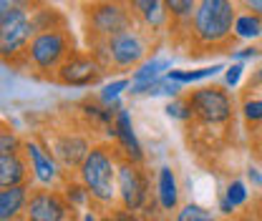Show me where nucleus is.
I'll return each mask as SVG.
<instances>
[{
  "label": "nucleus",
  "instance_id": "obj_8",
  "mask_svg": "<svg viewBox=\"0 0 262 221\" xmlns=\"http://www.w3.org/2000/svg\"><path fill=\"white\" fill-rule=\"evenodd\" d=\"M38 33L31 8H18L8 15H0V56L8 63H20L33 35Z\"/></svg>",
  "mask_w": 262,
  "mask_h": 221
},
{
  "label": "nucleus",
  "instance_id": "obj_1",
  "mask_svg": "<svg viewBox=\"0 0 262 221\" xmlns=\"http://www.w3.org/2000/svg\"><path fill=\"white\" fill-rule=\"evenodd\" d=\"M237 15H239L237 0H199L192 23L187 26V33L182 38L189 56L232 51Z\"/></svg>",
  "mask_w": 262,
  "mask_h": 221
},
{
  "label": "nucleus",
  "instance_id": "obj_19",
  "mask_svg": "<svg viewBox=\"0 0 262 221\" xmlns=\"http://www.w3.org/2000/svg\"><path fill=\"white\" fill-rule=\"evenodd\" d=\"M169 70H171V61H169V58H162V56H149V58L139 65L136 70H131V88L149 86V83H154V81L164 78Z\"/></svg>",
  "mask_w": 262,
  "mask_h": 221
},
{
  "label": "nucleus",
  "instance_id": "obj_20",
  "mask_svg": "<svg viewBox=\"0 0 262 221\" xmlns=\"http://www.w3.org/2000/svg\"><path fill=\"white\" fill-rule=\"evenodd\" d=\"M262 40V15L239 10L234 23V43H260Z\"/></svg>",
  "mask_w": 262,
  "mask_h": 221
},
{
  "label": "nucleus",
  "instance_id": "obj_17",
  "mask_svg": "<svg viewBox=\"0 0 262 221\" xmlns=\"http://www.w3.org/2000/svg\"><path fill=\"white\" fill-rule=\"evenodd\" d=\"M33 184L31 181V166L23 154H10V156H0V189L8 186H23Z\"/></svg>",
  "mask_w": 262,
  "mask_h": 221
},
{
  "label": "nucleus",
  "instance_id": "obj_37",
  "mask_svg": "<svg viewBox=\"0 0 262 221\" xmlns=\"http://www.w3.org/2000/svg\"><path fill=\"white\" fill-rule=\"evenodd\" d=\"M220 211H222V216H232V214H234L237 209H234V206L229 204L225 196H220Z\"/></svg>",
  "mask_w": 262,
  "mask_h": 221
},
{
  "label": "nucleus",
  "instance_id": "obj_22",
  "mask_svg": "<svg viewBox=\"0 0 262 221\" xmlns=\"http://www.w3.org/2000/svg\"><path fill=\"white\" fill-rule=\"evenodd\" d=\"M227 65L222 63H212L204 65V68H194V70H169L166 78L179 83V86H189V83H199V81H207V78H214L220 70H225Z\"/></svg>",
  "mask_w": 262,
  "mask_h": 221
},
{
  "label": "nucleus",
  "instance_id": "obj_29",
  "mask_svg": "<svg viewBox=\"0 0 262 221\" xmlns=\"http://www.w3.org/2000/svg\"><path fill=\"white\" fill-rule=\"evenodd\" d=\"M101 214V221H139V214L136 211H129V209H124V206H111V209H103V211H98Z\"/></svg>",
  "mask_w": 262,
  "mask_h": 221
},
{
  "label": "nucleus",
  "instance_id": "obj_32",
  "mask_svg": "<svg viewBox=\"0 0 262 221\" xmlns=\"http://www.w3.org/2000/svg\"><path fill=\"white\" fill-rule=\"evenodd\" d=\"M247 93H252V95L262 93V65H257L250 73V78H247Z\"/></svg>",
  "mask_w": 262,
  "mask_h": 221
},
{
  "label": "nucleus",
  "instance_id": "obj_11",
  "mask_svg": "<svg viewBox=\"0 0 262 221\" xmlns=\"http://www.w3.org/2000/svg\"><path fill=\"white\" fill-rule=\"evenodd\" d=\"M106 73L108 70L103 68V63L98 61L91 51L89 53L86 51H76L56 70V76L51 81L58 83V86H66V88H94V86H98L103 81Z\"/></svg>",
  "mask_w": 262,
  "mask_h": 221
},
{
  "label": "nucleus",
  "instance_id": "obj_12",
  "mask_svg": "<svg viewBox=\"0 0 262 221\" xmlns=\"http://www.w3.org/2000/svg\"><path fill=\"white\" fill-rule=\"evenodd\" d=\"M73 216H76V211L66 201L61 189L33 186L31 201H28L26 219L23 221H68V219H73Z\"/></svg>",
  "mask_w": 262,
  "mask_h": 221
},
{
  "label": "nucleus",
  "instance_id": "obj_3",
  "mask_svg": "<svg viewBox=\"0 0 262 221\" xmlns=\"http://www.w3.org/2000/svg\"><path fill=\"white\" fill-rule=\"evenodd\" d=\"M154 43H157V38L149 35L141 26H131L101 43H94L89 51L103 63L106 70L131 73L149 58V51L154 48Z\"/></svg>",
  "mask_w": 262,
  "mask_h": 221
},
{
  "label": "nucleus",
  "instance_id": "obj_26",
  "mask_svg": "<svg viewBox=\"0 0 262 221\" xmlns=\"http://www.w3.org/2000/svg\"><path fill=\"white\" fill-rule=\"evenodd\" d=\"M222 196L227 199L234 209H239V206H245V204L250 201L247 184H245V181H239V179H232V181H227V186H225V193H222Z\"/></svg>",
  "mask_w": 262,
  "mask_h": 221
},
{
  "label": "nucleus",
  "instance_id": "obj_30",
  "mask_svg": "<svg viewBox=\"0 0 262 221\" xmlns=\"http://www.w3.org/2000/svg\"><path fill=\"white\" fill-rule=\"evenodd\" d=\"M229 53H232V61H237V63H247V61H257V58H260L262 48L260 45H255V43H247V45H242V48H232Z\"/></svg>",
  "mask_w": 262,
  "mask_h": 221
},
{
  "label": "nucleus",
  "instance_id": "obj_39",
  "mask_svg": "<svg viewBox=\"0 0 262 221\" xmlns=\"http://www.w3.org/2000/svg\"><path fill=\"white\" fill-rule=\"evenodd\" d=\"M114 3H126V5H129L131 0H114Z\"/></svg>",
  "mask_w": 262,
  "mask_h": 221
},
{
  "label": "nucleus",
  "instance_id": "obj_2",
  "mask_svg": "<svg viewBox=\"0 0 262 221\" xmlns=\"http://www.w3.org/2000/svg\"><path fill=\"white\" fill-rule=\"evenodd\" d=\"M116 174H119V151L111 141H96L89 151L81 168L73 174L78 176L91 193L94 209L103 211L119 204V189H116Z\"/></svg>",
  "mask_w": 262,
  "mask_h": 221
},
{
  "label": "nucleus",
  "instance_id": "obj_16",
  "mask_svg": "<svg viewBox=\"0 0 262 221\" xmlns=\"http://www.w3.org/2000/svg\"><path fill=\"white\" fill-rule=\"evenodd\" d=\"M33 184L0 189V221H23L31 201Z\"/></svg>",
  "mask_w": 262,
  "mask_h": 221
},
{
  "label": "nucleus",
  "instance_id": "obj_7",
  "mask_svg": "<svg viewBox=\"0 0 262 221\" xmlns=\"http://www.w3.org/2000/svg\"><path fill=\"white\" fill-rule=\"evenodd\" d=\"M40 138L48 143L51 154L58 158V163L63 166V171L68 176H73V174L81 168V163L86 161L89 151H91L94 143H96V141L91 138V131L83 126V124H78L76 128L56 126V128H51L48 133H43Z\"/></svg>",
  "mask_w": 262,
  "mask_h": 221
},
{
  "label": "nucleus",
  "instance_id": "obj_15",
  "mask_svg": "<svg viewBox=\"0 0 262 221\" xmlns=\"http://www.w3.org/2000/svg\"><path fill=\"white\" fill-rule=\"evenodd\" d=\"M154 199L164 216H171L179 211V179L171 166H162L157 171V184H154Z\"/></svg>",
  "mask_w": 262,
  "mask_h": 221
},
{
  "label": "nucleus",
  "instance_id": "obj_10",
  "mask_svg": "<svg viewBox=\"0 0 262 221\" xmlns=\"http://www.w3.org/2000/svg\"><path fill=\"white\" fill-rule=\"evenodd\" d=\"M116 189H119V206L129 211H146L151 204V181L144 168V163H134L129 158L119 156V174H116Z\"/></svg>",
  "mask_w": 262,
  "mask_h": 221
},
{
  "label": "nucleus",
  "instance_id": "obj_9",
  "mask_svg": "<svg viewBox=\"0 0 262 221\" xmlns=\"http://www.w3.org/2000/svg\"><path fill=\"white\" fill-rule=\"evenodd\" d=\"M23 156L31 166L33 186H43V189H61L63 186L68 174L58 163V158L51 154L48 143L40 136H35V133L23 136Z\"/></svg>",
  "mask_w": 262,
  "mask_h": 221
},
{
  "label": "nucleus",
  "instance_id": "obj_41",
  "mask_svg": "<svg viewBox=\"0 0 262 221\" xmlns=\"http://www.w3.org/2000/svg\"><path fill=\"white\" fill-rule=\"evenodd\" d=\"M260 214H262V209H260Z\"/></svg>",
  "mask_w": 262,
  "mask_h": 221
},
{
  "label": "nucleus",
  "instance_id": "obj_36",
  "mask_svg": "<svg viewBox=\"0 0 262 221\" xmlns=\"http://www.w3.org/2000/svg\"><path fill=\"white\" fill-rule=\"evenodd\" d=\"M247 179L252 181V186H257V189H262V174L257 171V168H252V166H250V168H247Z\"/></svg>",
  "mask_w": 262,
  "mask_h": 221
},
{
  "label": "nucleus",
  "instance_id": "obj_24",
  "mask_svg": "<svg viewBox=\"0 0 262 221\" xmlns=\"http://www.w3.org/2000/svg\"><path fill=\"white\" fill-rule=\"evenodd\" d=\"M129 88H131L129 78H114V81H108V83H103V86H101V91L96 93V98L101 101V103L111 106V103L121 101L124 91H129Z\"/></svg>",
  "mask_w": 262,
  "mask_h": 221
},
{
  "label": "nucleus",
  "instance_id": "obj_27",
  "mask_svg": "<svg viewBox=\"0 0 262 221\" xmlns=\"http://www.w3.org/2000/svg\"><path fill=\"white\" fill-rule=\"evenodd\" d=\"M10 154H23V136H18L13 128L3 126V131H0V156H10Z\"/></svg>",
  "mask_w": 262,
  "mask_h": 221
},
{
  "label": "nucleus",
  "instance_id": "obj_28",
  "mask_svg": "<svg viewBox=\"0 0 262 221\" xmlns=\"http://www.w3.org/2000/svg\"><path fill=\"white\" fill-rule=\"evenodd\" d=\"M174 221H217L207 209H202V206H196V204H184L179 211H177V216Z\"/></svg>",
  "mask_w": 262,
  "mask_h": 221
},
{
  "label": "nucleus",
  "instance_id": "obj_23",
  "mask_svg": "<svg viewBox=\"0 0 262 221\" xmlns=\"http://www.w3.org/2000/svg\"><path fill=\"white\" fill-rule=\"evenodd\" d=\"M239 116L250 126V131L262 128V95H252V93L242 95V101H239Z\"/></svg>",
  "mask_w": 262,
  "mask_h": 221
},
{
  "label": "nucleus",
  "instance_id": "obj_34",
  "mask_svg": "<svg viewBox=\"0 0 262 221\" xmlns=\"http://www.w3.org/2000/svg\"><path fill=\"white\" fill-rule=\"evenodd\" d=\"M237 5H239V10L262 15V0H237Z\"/></svg>",
  "mask_w": 262,
  "mask_h": 221
},
{
  "label": "nucleus",
  "instance_id": "obj_40",
  "mask_svg": "<svg viewBox=\"0 0 262 221\" xmlns=\"http://www.w3.org/2000/svg\"><path fill=\"white\" fill-rule=\"evenodd\" d=\"M68 221H78V216H73V219H68Z\"/></svg>",
  "mask_w": 262,
  "mask_h": 221
},
{
  "label": "nucleus",
  "instance_id": "obj_4",
  "mask_svg": "<svg viewBox=\"0 0 262 221\" xmlns=\"http://www.w3.org/2000/svg\"><path fill=\"white\" fill-rule=\"evenodd\" d=\"M76 53L73 45V35L66 31V26L58 28H43L33 35L31 45L26 48V56L20 58V63L26 65L28 70L53 78L56 70Z\"/></svg>",
  "mask_w": 262,
  "mask_h": 221
},
{
  "label": "nucleus",
  "instance_id": "obj_14",
  "mask_svg": "<svg viewBox=\"0 0 262 221\" xmlns=\"http://www.w3.org/2000/svg\"><path fill=\"white\" fill-rule=\"evenodd\" d=\"M114 146L121 158H129L134 163H144V149L136 138V131L131 124L129 108H119L114 118Z\"/></svg>",
  "mask_w": 262,
  "mask_h": 221
},
{
  "label": "nucleus",
  "instance_id": "obj_21",
  "mask_svg": "<svg viewBox=\"0 0 262 221\" xmlns=\"http://www.w3.org/2000/svg\"><path fill=\"white\" fill-rule=\"evenodd\" d=\"M63 191L66 201L71 204V209L76 211V214H83V211H89V209H94V201H91V193L86 189V184L78 179V176H68L63 181Z\"/></svg>",
  "mask_w": 262,
  "mask_h": 221
},
{
  "label": "nucleus",
  "instance_id": "obj_18",
  "mask_svg": "<svg viewBox=\"0 0 262 221\" xmlns=\"http://www.w3.org/2000/svg\"><path fill=\"white\" fill-rule=\"evenodd\" d=\"M166 5V13H169V20H171V31L169 35L182 43L184 33H187V26L192 23V15H194L199 0H164Z\"/></svg>",
  "mask_w": 262,
  "mask_h": 221
},
{
  "label": "nucleus",
  "instance_id": "obj_33",
  "mask_svg": "<svg viewBox=\"0 0 262 221\" xmlns=\"http://www.w3.org/2000/svg\"><path fill=\"white\" fill-rule=\"evenodd\" d=\"M18 8H31V0H0V15H8Z\"/></svg>",
  "mask_w": 262,
  "mask_h": 221
},
{
  "label": "nucleus",
  "instance_id": "obj_6",
  "mask_svg": "<svg viewBox=\"0 0 262 221\" xmlns=\"http://www.w3.org/2000/svg\"><path fill=\"white\" fill-rule=\"evenodd\" d=\"M136 26V18L126 3L114 0H91L83 5V33L89 40V48L94 43H101L116 33Z\"/></svg>",
  "mask_w": 262,
  "mask_h": 221
},
{
  "label": "nucleus",
  "instance_id": "obj_5",
  "mask_svg": "<svg viewBox=\"0 0 262 221\" xmlns=\"http://www.w3.org/2000/svg\"><path fill=\"white\" fill-rule=\"evenodd\" d=\"M187 101L192 106V126L204 131H217L234 124V113L239 111L234 98L225 86H199L187 93Z\"/></svg>",
  "mask_w": 262,
  "mask_h": 221
},
{
  "label": "nucleus",
  "instance_id": "obj_31",
  "mask_svg": "<svg viewBox=\"0 0 262 221\" xmlns=\"http://www.w3.org/2000/svg\"><path fill=\"white\" fill-rule=\"evenodd\" d=\"M242 76H245V63H237V61L229 63L225 68V88H237Z\"/></svg>",
  "mask_w": 262,
  "mask_h": 221
},
{
  "label": "nucleus",
  "instance_id": "obj_25",
  "mask_svg": "<svg viewBox=\"0 0 262 221\" xmlns=\"http://www.w3.org/2000/svg\"><path fill=\"white\" fill-rule=\"evenodd\" d=\"M164 113H166L171 121H182V124H189V121H192V106H189L187 95L169 98V103L164 106Z\"/></svg>",
  "mask_w": 262,
  "mask_h": 221
},
{
  "label": "nucleus",
  "instance_id": "obj_13",
  "mask_svg": "<svg viewBox=\"0 0 262 221\" xmlns=\"http://www.w3.org/2000/svg\"><path fill=\"white\" fill-rule=\"evenodd\" d=\"M129 8L136 18V26H141L149 35H154V38L169 35L171 20H169L164 0H131Z\"/></svg>",
  "mask_w": 262,
  "mask_h": 221
},
{
  "label": "nucleus",
  "instance_id": "obj_35",
  "mask_svg": "<svg viewBox=\"0 0 262 221\" xmlns=\"http://www.w3.org/2000/svg\"><path fill=\"white\" fill-rule=\"evenodd\" d=\"M252 151H255V156L262 161V128L252 131Z\"/></svg>",
  "mask_w": 262,
  "mask_h": 221
},
{
  "label": "nucleus",
  "instance_id": "obj_38",
  "mask_svg": "<svg viewBox=\"0 0 262 221\" xmlns=\"http://www.w3.org/2000/svg\"><path fill=\"white\" fill-rule=\"evenodd\" d=\"M78 221H101V214H98L96 209H89V211L78 214Z\"/></svg>",
  "mask_w": 262,
  "mask_h": 221
}]
</instances>
